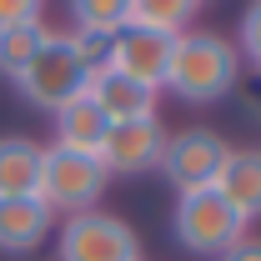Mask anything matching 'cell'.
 Returning <instances> with one entry per match:
<instances>
[{
	"label": "cell",
	"instance_id": "obj_1",
	"mask_svg": "<svg viewBox=\"0 0 261 261\" xmlns=\"http://www.w3.org/2000/svg\"><path fill=\"white\" fill-rule=\"evenodd\" d=\"M241 81V56L226 35L216 31H181L176 35V56H171V70H166V86L176 100L186 106H216L226 100Z\"/></svg>",
	"mask_w": 261,
	"mask_h": 261
},
{
	"label": "cell",
	"instance_id": "obj_2",
	"mask_svg": "<svg viewBox=\"0 0 261 261\" xmlns=\"http://www.w3.org/2000/svg\"><path fill=\"white\" fill-rule=\"evenodd\" d=\"M106 166L86 151H65V146H40V176H35V201L56 216H75V211H96L106 196Z\"/></svg>",
	"mask_w": 261,
	"mask_h": 261
},
{
	"label": "cell",
	"instance_id": "obj_3",
	"mask_svg": "<svg viewBox=\"0 0 261 261\" xmlns=\"http://www.w3.org/2000/svg\"><path fill=\"white\" fill-rule=\"evenodd\" d=\"M86 86H91V70H86V61L75 56V45H70V35L50 31V40L35 50V61L15 75V91L31 100L35 111H61L65 100L86 96Z\"/></svg>",
	"mask_w": 261,
	"mask_h": 261
},
{
	"label": "cell",
	"instance_id": "obj_4",
	"mask_svg": "<svg viewBox=\"0 0 261 261\" xmlns=\"http://www.w3.org/2000/svg\"><path fill=\"white\" fill-rule=\"evenodd\" d=\"M171 231H176V241H181L191 256H221V251H231V246L246 236V221L226 206V196L216 191V186H206V191L176 196Z\"/></svg>",
	"mask_w": 261,
	"mask_h": 261
},
{
	"label": "cell",
	"instance_id": "obj_5",
	"mask_svg": "<svg viewBox=\"0 0 261 261\" xmlns=\"http://www.w3.org/2000/svg\"><path fill=\"white\" fill-rule=\"evenodd\" d=\"M56 261H141V236L111 211H75L56 231Z\"/></svg>",
	"mask_w": 261,
	"mask_h": 261
},
{
	"label": "cell",
	"instance_id": "obj_6",
	"mask_svg": "<svg viewBox=\"0 0 261 261\" xmlns=\"http://www.w3.org/2000/svg\"><path fill=\"white\" fill-rule=\"evenodd\" d=\"M226 156H231V146L211 126H186V130H176V136H166L161 176L176 186V196L206 191V186H216V176H221Z\"/></svg>",
	"mask_w": 261,
	"mask_h": 261
},
{
	"label": "cell",
	"instance_id": "obj_7",
	"mask_svg": "<svg viewBox=\"0 0 261 261\" xmlns=\"http://www.w3.org/2000/svg\"><path fill=\"white\" fill-rule=\"evenodd\" d=\"M166 121L161 116H136V121H111L106 141H100L96 161L106 166V176H146L161 171L166 156Z\"/></svg>",
	"mask_w": 261,
	"mask_h": 261
},
{
	"label": "cell",
	"instance_id": "obj_8",
	"mask_svg": "<svg viewBox=\"0 0 261 261\" xmlns=\"http://www.w3.org/2000/svg\"><path fill=\"white\" fill-rule=\"evenodd\" d=\"M176 56V35L151 31V25H121L111 35V65L130 75V81H146V86H166V70Z\"/></svg>",
	"mask_w": 261,
	"mask_h": 261
},
{
	"label": "cell",
	"instance_id": "obj_9",
	"mask_svg": "<svg viewBox=\"0 0 261 261\" xmlns=\"http://www.w3.org/2000/svg\"><path fill=\"white\" fill-rule=\"evenodd\" d=\"M86 96H91L100 111H106V121H136V116H156V106H161V91H156V86H146V81H130V75H121L116 65H106V70H96V75H91Z\"/></svg>",
	"mask_w": 261,
	"mask_h": 261
},
{
	"label": "cell",
	"instance_id": "obj_10",
	"mask_svg": "<svg viewBox=\"0 0 261 261\" xmlns=\"http://www.w3.org/2000/svg\"><path fill=\"white\" fill-rule=\"evenodd\" d=\"M216 191L226 196V206L246 226L261 221V146H231L226 166L216 176Z\"/></svg>",
	"mask_w": 261,
	"mask_h": 261
},
{
	"label": "cell",
	"instance_id": "obj_11",
	"mask_svg": "<svg viewBox=\"0 0 261 261\" xmlns=\"http://www.w3.org/2000/svg\"><path fill=\"white\" fill-rule=\"evenodd\" d=\"M50 236V211L35 196H0V251L20 256Z\"/></svg>",
	"mask_w": 261,
	"mask_h": 261
},
{
	"label": "cell",
	"instance_id": "obj_12",
	"mask_svg": "<svg viewBox=\"0 0 261 261\" xmlns=\"http://www.w3.org/2000/svg\"><path fill=\"white\" fill-rule=\"evenodd\" d=\"M50 121H56V141H50V146H65V151H86V156H96V151H100V141H106V130H111L106 111H100L91 96L65 100L61 111H50Z\"/></svg>",
	"mask_w": 261,
	"mask_h": 261
},
{
	"label": "cell",
	"instance_id": "obj_13",
	"mask_svg": "<svg viewBox=\"0 0 261 261\" xmlns=\"http://www.w3.org/2000/svg\"><path fill=\"white\" fill-rule=\"evenodd\" d=\"M40 176V141L0 136V196H35Z\"/></svg>",
	"mask_w": 261,
	"mask_h": 261
},
{
	"label": "cell",
	"instance_id": "obj_14",
	"mask_svg": "<svg viewBox=\"0 0 261 261\" xmlns=\"http://www.w3.org/2000/svg\"><path fill=\"white\" fill-rule=\"evenodd\" d=\"M196 10H201V0H130V25L181 35V31H191Z\"/></svg>",
	"mask_w": 261,
	"mask_h": 261
},
{
	"label": "cell",
	"instance_id": "obj_15",
	"mask_svg": "<svg viewBox=\"0 0 261 261\" xmlns=\"http://www.w3.org/2000/svg\"><path fill=\"white\" fill-rule=\"evenodd\" d=\"M50 40L45 31V20H35V25H10V31H0V75L5 81H15L25 65L35 61V50Z\"/></svg>",
	"mask_w": 261,
	"mask_h": 261
},
{
	"label": "cell",
	"instance_id": "obj_16",
	"mask_svg": "<svg viewBox=\"0 0 261 261\" xmlns=\"http://www.w3.org/2000/svg\"><path fill=\"white\" fill-rule=\"evenodd\" d=\"M75 31H96V35H116L121 25H130V0H65Z\"/></svg>",
	"mask_w": 261,
	"mask_h": 261
},
{
	"label": "cell",
	"instance_id": "obj_17",
	"mask_svg": "<svg viewBox=\"0 0 261 261\" xmlns=\"http://www.w3.org/2000/svg\"><path fill=\"white\" fill-rule=\"evenodd\" d=\"M236 56H241V65L251 61L261 70V0H251L246 10H241V25H236Z\"/></svg>",
	"mask_w": 261,
	"mask_h": 261
},
{
	"label": "cell",
	"instance_id": "obj_18",
	"mask_svg": "<svg viewBox=\"0 0 261 261\" xmlns=\"http://www.w3.org/2000/svg\"><path fill=\"white\" fill-rule=\"evenodd\" d=\"M70 45H75V56L86 61V70H91V75L111 65V35H96V31H70Z\"/></svg>",
	"mask_w": 261,
	"mask_h": 261
},
{
	"label": "cell",
	"instance_id": "obj_19",
	"mask_svg": "<svg viewBox=\"0 0 261 261\" xmlns=\"http://www.w3.org/2000/svg\"><path fill=\"white\" fill-rule=\"evenodd\" d=\"M45 20V0H0V31Z\"/></svg>",
	"mask_w": 261,
	"mask_h": 261
},
{
	"label": "cell",
	"instance_id": "obj_20",
	"mask_svg": "<svg viewBox=\"0 0 261 261\" xmlns=\"http://www.w3.org/2000/svg\"><path fill=\"white\" fill-rule=\"evenodd\" d=\"M216 261H261V236H241L231 251H221Z\"/></svg>",
	"mask_w": 261,
	"mask_h": 261
},
{
	"label": "cell",
	"instance_id": "obj_21",
	"mask_svg": "<svg viewBox=\"0 0 261 261\" xmlns=\"http://www.w3.org/2000/svg\"><path fill=\"white\" fill-rule=\"evenodd\" d=\"M201 5H206V0H201Z\"/></svg>",
	"mask_w": 261,
	"mask_h": 261
}]
</instances>
